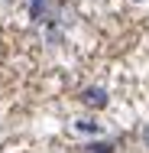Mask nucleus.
Masks as SVG:
<instances>
[{"instance_id":"1","label":"nucleus","mask_w":149,"mask_h":153,"mask_svg":"<svg viewBox=\"0 0 149 153\" xmlns=\"http://www.w3.org/2000/svg\"><path fill=\"white\" fill-rule=\"evenodd\" d=\"M62 7H65V0H29V20L52 26L62 20Z\"/></svg>"},{"instance_id":"2","label":"nucleus","mask_w":149,"mask_h":153,"mask_svg":"<svg viewBox=\"0 0 149 153\" xmlns=\"http://www.w3.org/2000/svg\"><path fill=\"white\" fill-rule=\"evenodd\" d=\"M81 104H88V108H107L110 104V98H107V91L104 88H97V85H91V88H84L81 91Z\"/></svg>"},{"instance_id":"3","label":"nucleus","mask_w":149,"mask_h":153,"mask_svg":"<svg viewBox=\"0 0 149 153\" xmlns=\"http://www.w3.org/2000/svg\"><path fill=\"white\" fill-rule=\"evenodd\" d=\"M75 130H78V134H88V137H97V134L104 130V124L97 121V117H78V121H75Z\"/></svg>"},{"instance_id":"4","label":"nucleus","mask_w":149,"mask_h":153,"mask_svg":"<svg viewBox=\"0 0 149 153\" xmlns=\"http://www.w3.org/2000/svg\"><path fill=\"white\" fill-rule=\"evenodd\" d=\"M84 150H88V153H117V147H114L110 140H91Z\"/></svg>"},{"instance_id":"5","label":"nucleus","mask_w":149,"mask_h":153,"mask_svg":"<svg viewBox=\"0 0 149 153\" xmlns=\"http://www.w3.org/2000/svg\"><path fill=\"white\" fill-rule=\"evenodd\" d=\"M143 147L149 150V124H143Z\"/></svg>"},{"instance_id":"6","label":"nucleus","mask_w":149,"mask_h":153,"mask_svg":"<svg viewBox=\"0 0 149 153\" xmlns=\"http://www.w3.org/2000/svg\"><path fill=\"white\" fill-rule=\"evenodd\" d=\"M136 3H139V0H136Z\"/></svg>"}]
</instances>
